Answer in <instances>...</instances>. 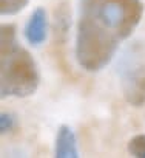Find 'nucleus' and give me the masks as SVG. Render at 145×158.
<instances>
[{"label":"nucleus","mask_w":145,"mask_h":158,"mask_svg":"<svg viewBox=\"0 0 145 158\" xmlns=\"http://www.w3.org/2000/svg\"><path fill=\"white\" fill-rule=\"evenodd\" d=\"M143 13L142 0H79L74 45L79 67L90 73L104 70L139 27Z\"/></svg>","instance_id":"obj_1"},{"label":"nucleus","mask_w":145,"mask_h":158,"mask_svg":"<svg viewBox=\"0 0 145 158\" xmlns=\"http://www.w3.org/2000/svg\"><path fill=\"white\" fill-rule=\"evenodd\" d=\"M0 95L5 98H28L40 84L37 64L19 40L16 27L3 23L0 31Z\"/></svg>","instance_id":"obj_2"},{"label":"nucleus","mask_w":145,"mask_h":158,"mask_svg":"<svg viewBox=\"0 0 145 158\" xmlns=\"http://www.w3.org/2000/svg\"><path fill=\"white\" fill-rule=\"evenodd\" d=\"M120 70V89L125 101L136 109L145 107V64L131 60Z\"/></svg>","instance_id":"obj_3"},{"label":"nucleus","mask_w":145,"mask_h":158,"mask_svg":"<svg viewBox=\"0 0 145 158\" xmlns=\"http://www.w3.org/2000/svg\"><path fill=\"white\" fill-rule=\"evenodd\" d=\"M48 30H49L48 13L43 6H37L25 23L23 36L29 45L40 47L48 39Z\"/></svg>","instance_id":"obj_4"},{"label":"nucleus","mask_w":145,"mask_h":158,"mask_svg":"<svg viewBox=\"0 0 145 158\" xmlns=\"http://www.w3.org/2000/svg\"><path fill=\"white\" fill-rule=\"evenodd\" d=\"M54 153H56L57 158H79L80 156L76 133L66 124H62L57 129Z\"/></svg>","instance_id":"obj_5"},{"label":"nucleus","mask_w":145,"mask_h":158,"mask_svg":"<svg viewBox=\"0 0 145 158\" xmlns=\"http://www.w3.org/2000/svg\"><path fill=\"white\" fill-rule=\"evenodd\" d=\"M71 27H72V16H71L68 3H59L54 11V20H53L54 39L57 44H63L66 40V37L69 36Z\"/></svg>","instance_id":"obj_6"},{"label":"nucleus","mask_w":145,"mask_h":158,"mask_svg":"<svg viewBox=\"0 0 145 158\" xmlns=\"http://www.w3.org/2000/svg\"><path fill=\"white\" fill-rule=\"evenodd\" d=\"M29 0H0V14L2 16H16L23 11Z\"/></svg>","instance_id":"obj_7"},{"label":"nucleus","mask_w":145,"mask_h":158,"mask_svg":"<svg viewBox=\"0 0 145 158\" xmlns=\"http://www.w3.org/2000/svg\"><path fill=\"white\" fill-rule=\"evenodd\" d=\"M128 153L134 158H145V133L136 135L128 141Z\"/></svg>","instance_id":"obj_8"},{"label":"nucleus","mask_w":145,"mask_h":158,"mask_svg":"<svg viewBox=\"0 0 145 158\" xmlns=\"http://www.w3.org/2000/svg\"><path fill=\"white\" fill-rule=\"evenodd\" d=\"M14 127H16V116L13 113H8V112L0 113V133L6 135L11 130H14Z\"/></svg>","instance_id":"obj_9"}]
</instances>
